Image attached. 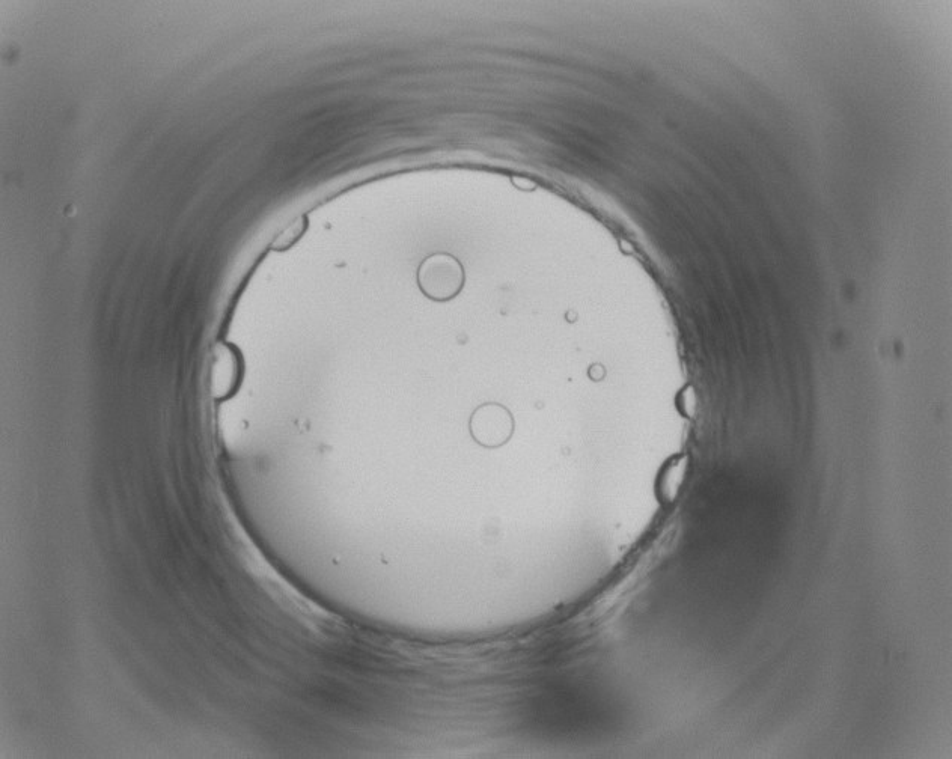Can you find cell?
Listing matches in <instances>:
<instances>
[{"label":"cell","mask_w":952,"mask_h":759,"mask_svg":"<svg viewBox=\"0 0 952 759\" xmlns=\"http://www.w3.org/2000/svg\"><path fill=\"white\" fill-rule=\"evenodd\" d=\"M470 434L484 448H501L510 442L514 433V419L510 410L501 404L487 403L473 412L469 422Z\"/></svg>","instance_id":"1"},{"label":"cell","mask_w":952,"mask_h":759,"mask_svg":"<svg viewBox=\"0 0 952 759\" xmlns=\"http://www.w3.org/2000/svg\"><path fill=\"white\" fill-rule=\"evenodd\" d=\"M422 282L433 285L434 293L440 294V296L452 293L455 285L458 284V273L455 270V264L446 263V261L428 263L425 269L422 270Z\"/></svg>","instance_id":"2"}]
</instances>
